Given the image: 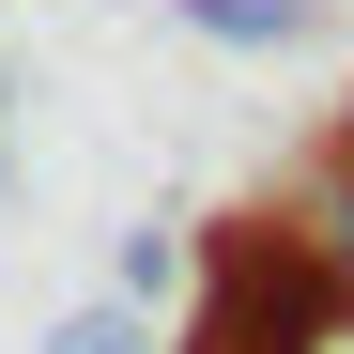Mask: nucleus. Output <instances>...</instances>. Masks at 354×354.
I'll return each mask as SVG.
<instances>
[{
    "mask_svg": "<svg viewBox=\"0 0 354 354\" xmlns=\"http://www.w3.org/2000/svg\"><path fill=\"white\" fill-rule=\"evenodd\" d=\"M185 31L201 46H308L324 16H308V0H185Z\"/></svg>",
    "mask_w": 354,
    "mask_h": 354,
    "instance_id": "1",
    "label": "nucleus"
},
{
    "mask_svg": "<svg viewBox=\"0 0 354 354\" xmlns=\"http://www.w3.org/2000/svg\"><path fill=\"white\" fill-rule=\"evenodd\" d=\"M46 354H154V324L108 292V308H62V324H46Z\"/></svg>",
    "mask_w": 354,
    "mask_h": 354,
    "instance_id": "2",
    "label": "nucleus"
},
{
    "mask_svg": "<svg viewBox=\"0 0 354 354\" xmlns=\"http://www.w3.org/2000/svg\"><path fill=\"white\" fill-rule=\"evenodd\" d=\"M108 277H124V308L169 292V277H185V231H124V262H108Z\"/></svg>",
    "mask_w": 354,
    "mask_h": 354,
    "instance_id": "3",
    "label": "nucleus"
},
{
    "mask_svg": "<svg viewBox=\"0 0 354 354\" xmlns=\"http://www.w3.org/2000/svg\"><path fill=\"white\" fill-rule=\"evenodd\" d=\"M324 185H339V216H354V108H339V139H324Z\"/></svg>",
    "mask_w": 354,
    "mask_h": 354,
    "instance_id": "4",
    "label": "nucleus"
},
{
    "mask_svg": "<svg viewBox=\"0 0 354 354\" xmlns=\"http://www.w3.org/2000/svg\"><path fill=\"white\" fill-rule=\"evenodd\" d=\"M339 277H354V216H339Z\"/></svg>",
    "mask_w": 354,
    "mask_h": 354,
    "instance_id": "5",
    "label": "nucleus"
},
{
    "mask_svg": "<svg viewBox=\"0 0 354 354\" xmlns=\"http://www.w3.org/2000/svg\"><path fill=\"white\" fill-rule=\"evenodd\" d=\"M0 108H16V77H0Z\"/></svg>",
    "mask_w": 354,
    "mask_h": 354,
    "instance_id": "6",
    "label": "nucleus"
}]
</instances>
